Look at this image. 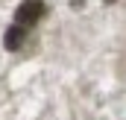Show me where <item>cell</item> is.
<instances>
[{
	"label": "cell",
	"instance_id": "6da1fadb",
	"mask_svg": "<svg viewBox=\"0 0 126 120\" xmlns=\"http://www.w3.org/2000/svg\"><path fill=\"white\" fill-rule=\"evenodd\" d=\"M44 12H47L44 0H21V6L15 9V24L24 27V30H30V27H35L44 18Z\"/></svg>",
	"mask_w": 126,
	"mask_h": 120
},
{
	"label": "cell",
	"instance_id": "7a4b0ae2",
	"mask_svg": "<svg viewBox=\"0 0 126 120\" xmlns=\"http://www.w3.org/2000/svg\"><path fill=\"white\" fill-rule=\"evenodd\" d=\"M24 41H27V30L24 27H18V24H12L6 35H3V47L9 50V53H15V50H21L24 47Z\"/></svg>",
	"mask_w": 126,
	"mask_h": 120
},
{
	"label": "cell",
	"instance_id": "3957f363",
	"mask_svg": "<svg viewBox=\"0 0 126 120\" xmlns=\"http://www.w3.org/2000/svg\"><path fill=\"white\" fill-rule=\"evenodd\" d=\"M103 3H109V6H111V3H117V0H103Z\"/></svg>",
	"mask_w": 126,
	"mask_h": 120
}]
</instances>
